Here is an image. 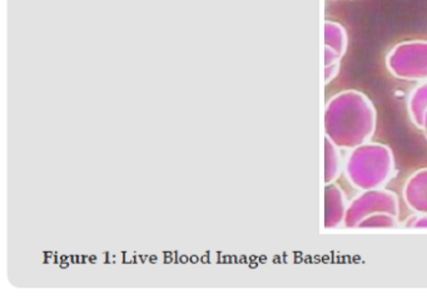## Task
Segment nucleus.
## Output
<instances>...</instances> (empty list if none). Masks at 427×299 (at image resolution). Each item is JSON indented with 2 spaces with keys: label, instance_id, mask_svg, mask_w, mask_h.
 I'll list each match as a JSON object with an SVG mask.
<instances>
[{
  "label": "nucleus",
  "instance_id": "obj_1",
  "mask_svg": "<svg viewBox=\"0 0 427 299\" xmlns=\"http://www.w3.org/2000/svg\"><path fill=\"white\" fill-rule=\"evenodd\" d=\"M372 104L361 93L343 92L332 99L324 115L326 137L342 150H355L375 132Z\"/></svg>",
  "mask_w": 427,
  "mask_h": 299
},
{
  "label": "nucleus",
  "instance_id": "obj_2",
  "mask_svg": "<svg viewBox=\"0 0 427 299\" xmlns=\"http://www.w3.org/2000/svg\"><path fill=\"white\" fill-rule=\"evenodd\" d=\"M395 169L393 150L383 144H362L351 152L346 161V177L358 190H380Z\"/></svg>",
  "mask_w": 427,
  "mask_h": 299
},
{
  "label": "nucleus",
  "instance_id": "obj_3",
  "mask_svg": "<svg viewBox=\"0 0 427 299\" xmlns=\"http://www.w3.org/2000/svg\"><path fill=\"white\" fill-rule=\"evenodd\" d=\"M379 214H400L398 197L386 190H364L347 206L343 225L346 228H357L358 225L369 217Z\"/></svg>",
  "mask_w": 427,
  "mask_h": 299
},
{
  "label": "nucleus",
  "instance_id": "obj_4",
  "mask_svg": "<svg viewBox=\"0 0 427 299\" xmlns=\"http://www.w3.org/2000/svg\"><path fill=\"white\" fill-rule=\"evenodd\" d=\"M393 74L410 81L427 79V41H409L393 49L387 59Z\"/></svg>",
  "mask_w": 427,
  "mask_h": 299
},
{
  "label": "nucleus",
  "instance_id": "obj_5",
  "mask_svg": "<svg viewBox=\"0 0 427 299\" xmlns=\"http://www.w3.org/2000/svg\"><path fill=\"white\" fill-rule=\"evenodd\" d=\"M346 197L343 190L335 183L326 185L324 188V219L326 230H335L343 225L346 215Z\"/></svg>",
  "mask_w": 427,
  "mask_h": 299
},
{
  "label": "nucleus",
  "instance_id": "obj_6",
  "mask_svg": "<svg viewBox=\"0 0 427 299\" xmlns=\"http://www.w3.org/2000/svg\"><path fill=\"white\" fill-rule=\"evenodd\" d=\"M404 199L407 207L415 213H427V168L416 171L406 180Z\"/></svg>",
  "mask_w": 427,
  "mask_h": 299
},
{
  "label": "nucleus",
  "instance_id": "obj_7",
  "mask_svg": "<svg viewBox=\"0 0 427 299\" xmlns=\"http://www.w3.org/2000/svg\"><path fill=\"white\" fill-rule=\"evenodd\" d=\"M341 156L336 147L327 137L324 139V185L335 183L340 177Z\"/></svg>",
  "mask_w": 427,
  "mask_h": 299
},
{
  "label": "nucleus",
  "instance_id": "obj_8",
  "mask_svg": "<svg viewBox=\"0 0 427 299\" xmlns=\"http://www.w3.org/2000/svg\"><path fill=\"white\" fill-rule=\"evenodd\" d=\"M427 109V84L416 89L410 99V114L417 127L422 128L423 115Z\"/></svg>",
  "mask_w": 427,
  "mask_h": 299
},
{
  "label": "nucleus",
  "instance_id": "obj_9",
  "mask_svg": "<svg viewBox=\"0 0 427 299\" xmlns=\"http://www.w3.org/2000/svg\"><path fill=\"white\" fill-rule=\"evenodd\" d=\"M326 46L342 57L346 51L347 38L343 29L336 24L326 25Z\"/></svg>",
  "mask_w": 427,
  "mask_h": 299
},
{
  "label": "nucleus",
  "instance_id": "obj_10",
  "mask_svg": "<svg viewBox=\"0 0 427 299\" xmlns=\"http://www.w3.org/2000/svg\"><path fill=\"white\" fill-rule=\"evenodd\" d=\"M398 225V215L393 214H379L364 219L357 228H395Z\"/></svg>",
  "mask_w": 427,
  "mask_h": 299
},
{
  "label": "nucleus",
  "instance_id": "obj_11",
  "mask_svg": "<svg viewBox=\"0 0 427 299\" xmlns=\"http://www.w3.org/2000/svg\"><path fill=\"white\" fill-rule=\"evenodd\" d=\"M405 227H407V228H427V213L411 217L406 222Z\"/></svg>",
  "mask_w": 427,
  "mask_h": 299
},
{
  "label": "nucleus",
  "instance_id": "obj_12",
  "mask_svg": "<svg viewBox=\"0 0 427 299\" xmlns=\"http://www.w3.org/2000/svg\"><path fill=\"white\" fill-rule=\"evenodd\" d=\"M337 72H339V64L327 65V69H326V83H329L335 75H337Z\"/></svg>",
  "mask_w": 427,
  "mask_h": 299
},
{
  "label": "nucleus",
  "instance_id": "obj_13",
  "mask_svg": "<svg viewBox=\"0 0 427 299\" xmlns=\"http://www.w3.org/2000/svg\"><path fill=\"white\" fill-rule=\"evenodd\" d=\"M422 129L427 133V109L425 112V115H423V121H422Z\"/></svg>",
  "mask_w": 427,
  "mask_h": 299
},
{
  "label": "nucleus",
  "instance_id": "obj_14",
  "mask_svg": "<svg viewBox=\"0 0 427 299\" xmlns=\"http://www.w3.org/2000/svg\"><path fill=\"white\" fill-rule=\"evenodd\" d=\"M201 262H202L203 265H207V263H209V252H207L206 255L201 257Z\"/></svg>",
  "mask_w": 427,
  "mask_h": 299
},
{
  "label": "nucleus",
  "instance_id": "obj_15",
  "mask_svg": "<svg viewBox=\"0 0 427 299\" xmlns=\"http://www.w3.org/2000/svg\"><path fill=\"white\" fill-rule=\"evenodd\" d=\"M178 260L180 262V263H182V265H185L187 262H190V257H187V255H180Z\"/></svg>",
  "mask_w": 427,
  "mask_h": 299
},
{
  "label": "nucleus",
  "instance_id": "obj_16",
  "mask_svg": "<svg viewBox=\"0 0 427 299\" xmlns=\"http://www.w3.org/2000/svg\"><path fill=\"white\" fill-rule=\"evenodd\" d=\"M190 262L193 263V265H196V263L199 262V257H198V255H191V257H190Z\"/></svg>",
  "mask_w": 427,
  "mask_h": 299
},
{
  "label": "nucleus",
  "instance_id": "obj_17",
  "mask_svg": "<svg viewBox=\"0 0 427 299\" xmlns=\"http://www.w3.org/2000/svg\"><path fill=\"white\" fill-rule=\"evenodd\" d=\"M59 267H60V268H63V270H65V268H68V267H70V262H67V260H62V262L59 263Z\"/></svg>",
  "mask_w": 427,
  "mask_h": 299
},
{
  "label": "nucleus",
  "instance_id": "obj_18",
  "mask_svg": "<svg viewBox=\"0 0 427 299\" xmlns=\"http://www.w3.org/2000/svg\"><path fill=\"white\" fill-rule=\"evenodd\" d=\"M148 259H150V263H153V265H155V263H157V255H150V257H148Z\"/></svg>",
  "mask_w": 427,
  "mask_h": 299
},
{
  "label": "nucleus",
  "instance_id": "obj_19",
  "mask_svg": "<svg viewBox=\"0 0 427 299\" xmlns=\"http://www.w3.org/2000/svg\"><path fill=\"white\" fill-rule=\"evenodd\" d=\"M172 262H173V258H172V255H171V257H166V259H164V263H167V265H169V263H172Z\"/></svg>",
  "mask_w": 427,
  "mask_h": 299
},
{
  "label": "nucleus",
  "instance_id": "obj_20",
  "mask_svg": "<svg viewBox=\"0 0 427 299\" xmlns=\"http://www.w3.org/2000/svg\"><path fill=\"white\" fill-rule=\"evenodd\" d=\"M88 259H89V262H91V263H96L97 257H96V255H91V257H88Z\"/></svg>",
  "mask_w": 427,
  "mask_h": 299
},
{
  "label": "nucleus",
  "instance_id": "obj_21",
  "mask_svg": "<svg viewBox=\"0 0 427 299\" xmlns=\"http://www.w3.org/2000/svg\"><path fill=\"white\" fill-rule=\"evenodd\" d=\"M225 263H232V257H231V255H225Z\"/></svg>",
  "mask_w": 427,
  "mask_h": 299
},
{
  "label": "nucleus",
  "instance_id": "obj_22",
  "mask_svg": "<svg viewBox=\"0 0 427 299\" xmlns=\"http://www.w3.org/2000/svg\"><path fill=\"white\" fill-rule=\"evenodd\" d=\"M231 257H232V263H237V262H236V260H237L236 255H231Z\"/></svg>",
  "mask_w": 427,
  "mask_h": 299
},
{
  "label": "nucleus",
  "instance_id": "obj_23",
  "mask_svg": "<svg viewBox=\"0 0 427 299\" xmlns=\"http://www.w3.org/2000/svg\"><path fill=\"white\" fill-rule=\"evenodd\" d=\"M239 262H241V263H246V258H244V257H241V258H239Z\"/></svg>",
  "mask_w": 427,
  "mask_h": 299
},
{
  "label": "nucleus",
  "instance_id": "obj_24",
  "mask_svg": "<svg viewBox=\"0 0 427 299\" xmlns=\"http://www.w3.org/2000/svg\"><path fill=\"white\" fill-rule=\"evenodd\" d=\"M249 267H251V268H256V263H251V265H249Z\"/></svg>",
  "mask_w": 427,
  "mask_h": 299
},
{
  "label": "nucleus",
  "instance_id": "obj_25",
  "mask_svg": "<svg viewBox=\"0 0 427 299\" xmlns=\"http://www.w3.org/2000/svg\"><path fill=\"white\" fill-rule=\"evenodd\" d=\"M46 257H52L53 253H49V252H46Z\"/></svg>",
  "mask_w": 427,
  "mask_h": 299
},
{
  "label": "nucleus",
  "instance_id": "obj_26",
  "mask_svg": "<svg viewBox=\"0 0 427 299\" xmlns=\"http://www.w3.org/2000/svg\"><path fill=\"white\" fill-rule=\"evenodd\" d=\"M426 138H427V133H426Z\"/></svg>",
  "mask_w": 427,
  "mask_h": 299
}]
</instances>
